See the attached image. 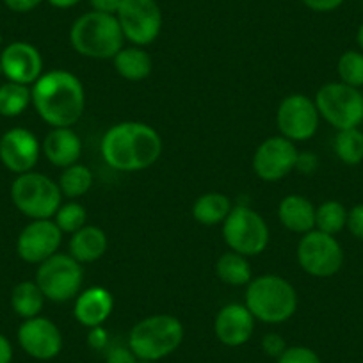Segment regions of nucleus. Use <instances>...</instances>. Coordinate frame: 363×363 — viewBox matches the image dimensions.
<instances>
[{
  "label": "nucleus",
  "instance_id": "f257e3e1",
  "mask_svg": "<svg viewBox=\"0 0 363 363\" xmlns=\"http://www.w3.org/2000/svg\"><path fill=\"white\" fill-rule=\"evenodd\" d=\"M100 152L109 167L135 173L152 167L162 153L159 132L143 121H121L104 134Z\"/></svg>",
  "mask_w": 363,
  "mask_h": 363
},
{
  "label": "nucleus",
  "instance_id": "f03ea898",
  "mask_svg": "<svg viewBox=\"0 0 363 363\" xmlns=\"http://www.w3.org/2000/svg\"><path fill=\"white\" fill-rule=\"evenodd\" d=\"M33 106L38 116L57 127H73L86 109V89L77 75L66 69H52L43 73L30 87Z\"/></svg>",
  "mask_w": 363,
  "mask_h": 363
},
{
  "label": "nucleus",
  "instance_id": "7ed1b4c3",
  "mask_svg": "<svg viewBox=\"0 0 363 363\" xmlns=\"http://www.w3.org/2000/svg\"><path fill=\"white\" fill-rule=\"evenodd\" d=\"M298 303L294 285L278 274H262L246 285L244 305L260 323H287L298 310Z\"/></svg>",
  "mask_w": 363,
  "mask_h": 363
},
{
  "label": "nucleus",
  "instance_id": "20e7f679",
  "mask_svg": "<svg viewBox=\"0 0 363 363\" xmlns=\"http://www.w3.org/2000/svg\"><path fill=\"white\" fill-rule=\"evenodd\" d=\"M69 43L73 50L87 59H114L123 48L125 36L116 15L89 11L73 22L69 29Z\"/></svg>",
  "mask_w": 363,
  "mask_h": 363
},
{
  "label": "nucleus",
  "instance_id": "39448f33",
  "mask_svg": "<svg viewBox=\"0 0 363 363\" xmlns=\"http://www.w3.org/2000/svg\"><path fill=\"white\" fill-rule=\"evenodd\" d=\"M184 324L167 313H155L135 323L128 333V347L138 359L160 362L173 354L184 342Z\"/></svg>",
  "mask_w": 363,
  "mask_h": 363
},
{
  "label": "nucleus",
  "instance_id": "423d86ee",
  "mask_svg": "<svg viewBox=\"0 0 363 363\" xmlns=\"http://www.w3.org/2000/svg\"><path fill=\"white\" fill-rule=\"evenodd\" d=\"M11 200L15 207L30 221L54 219L62 205V193L57 182L38 171L16 174L11 184Z\"/></svg>",
  "mask_w": 363,
  "mask_h": 363
},
{
  "label": "nucleus",
  "instance_id": "0eeeda50",
  "mask_svg": "<svg viewBox=\"0 0 363 363\" xmlns=\"http://www.w3.org/2000/svg\"><path fill=\"white\" fill-rule=\"evenodd\" d=\"M34 281L45 298L54 303H66L82 292L84 267L69 253H55L38 265Z\"/></svg>",
  "mask_w": 363,
  "mask_h": 363
},
{
  "label": "nucleus",
  "instance_id": "6e6552de",
  "mask_svg": "<svg viewBox=\"0 0 363 363\" xmlns=\"http://www.w3.org/2000/svg\"><path fill=\"white\" fill-rule=\"evenodd\" d=\"M315 106L320 118L337 130L363 123V93L344 82H328L317 91Z\"/></svg>",
  "mask_w": 363,
  "mask_h": 363
},
{
  "label": "nucleus",
  "instance_id": "1a4fd4ad",
  "mask_svg": "<svg viewBox=\"0 0 363 363\" xmlns=\"http://www.w3.org/2000/svg\"><path fill=\"white\" fill-rule=\"evenodd\" d=\"M269 226L257 211L246 205L232 208L223 223V239L226 246L244 257H258L269 246Z\"/></svg>",
  "mask_w": 363,
  "mask_h": 363
},
{
  "label": "nucleus",
  "instance_id": "9d476101",
  "mask_svg": "<svg viewBox=\"0 0 363 363\" xmlns=\"http://www.w3.org/2000/svg\"><path fill=\"white\" fill-rule=\"evenodd\" d=\"M299 267L315 278L335 277L344 265V250L335 235L312 230L305 233L298 242Z\"/></svg>",
  "mask_w": 363,
  "mask_h": 363
},
{
  "label": "nucleus",
  "instance_id": "9b49d317",
  "mask_svg": "<svg viewBox=\"0 0 363 363\" xmlns=\"http://www.w3.org/2000/svg\"><path fill=\"white\" fill-rule=\"evenodd\" d=\"M116 18L125 40L134 47L152 45L162 29V11L155 0H123Z\"/></svg>",
  "mask_w": 363,
  "mask_h": 363
},
{
  "label": "nucleus",
  "instance_id": "f8f14e48",
  "mask_svg": "<svg viewBox=\"0 0 363 363\" xmlns=\"http://www.w3.org/2000/svg\"><path fill=\"white\" fill-rule=\"evenodd\" d=\"M320 114L315 102L303 93L285 96L277 111V127L280 135L292 143H305L315 135Z\"/></svg>",
  "mask_w": 363,
  "mask_h": 363
},
{
  "label": "nucleus",
  "instance_id": "ddd939ff",
  "mask_svg": "<svg viewBox=\"0 0 363 363\" xmlns=\"http://www.w3.org/2000/svg\"><path fill=\"white\" fill-rule=\"evenodd\" d=\"M298 155L296 143L284 135H272L262 141L253 153V171L260 180L278 182L296 169Z\"/></svg>",
  "mask_w": 363,
  "mask_h": 363
},
{
  "label": "nucleus",
  "instance_id": "4468645a",
  "mask_svg": "<svg viewBox=\"0 0 363 363\" xmlns=\"http://www.w3.org/2000/svg\"><path fill=\"white\" fill-rule=\"evenodd\" d=\"M65 233L54 219H34L20 232L16 239V253L27 264L40 265L57 253Z\"/></svg>",
  "mask_w": 363,
  "mask_h": 363
},
{
  "label": "nucleus",
  "instance_id": "2eb2a0df",
  "mask_svg": "<svg viewBox=\"0 0 363 363\" xmlns=\"http://www.w3.org/2000/svg\"><path fill=\"white\" fill-rule=\"evenodd\" d=\"M18 344L27 356L40 362H48L62 351V333L54 320L47 317L26 319L18 328Z\"/></svg>",
  "mask_w": 363,
  "mask_h": 363
},
{
  "label": "nucleus",
  "instance_id": "dca6fc26",
  "mask_svg": "<svg viewBox=\"0 0 363 363\" xmlns=\"http://www.w3.org/2000/svg\"><path fill=\"white\" fill-rule=\"evenodd\" d=\"M40 155L41 145L29 128H9L0 138V162L11 173L23 174L34 171Z\"/></svg>",
  "mask_w": 363,
  "mask_h": 363
},
{
  "label": "nucleus",
  "instance_id": "f3484780",
  "mask_svg": "<svg viewBox=\"0 0 363 363\" xmlns=\"http://www.w3.org/2000/svg\"><path fill=\"white\" fill-rule=\"evenodd\" d=\"M0 66L8 80L33 86L43 75V57L34 45L13 41L0 52Z\"/></svg>",
  "mask_w": 363,
  "mask_h": 363
},
{
  "label": "nucleus",
  "instance_id": "a211bd4d",
  "mask_svg": "<svg viewBox=\"0 0 363 363\" xmlns=\"http://www.w3.org/2000/svg\"><path fill=\"white\" fill-rule=\"evenodd\" d=\"M255 317L246 305L230 303L218 312L214 320V333L221 344L228 347H240L247 344L255 333Z\"/></svg>",
  "mask_w": 363,
  "mask_h": 363
},
{
  "label": "nucleus",
  "instance_id": "6ab92c4d",
  "mask_svg": "<svg viewBox=\"0 0 363 363\" xmlns=\"http://www.w3.org/2000/svg\"><path fill=\"white\" fill-rule=\"evenodd\" d=\"M113 310V294L104 287H91L80 292L75 298L73 315H75L77 323L91 330V328L104 326V323L109 319Z\"/></svg>",
  "mask_w": 363,
  "mask_h": 363
},
{
  "label": "nucleus",
  "instance_id": "aec40b11",
  "mask_svg": "<svg viewBox=\"0 0 363 363\" xmlns=\"http://www.w3.org/2000/svg\"><path fill=\"white\" fill-rule=\"evenodd\" d=\"M41 152L55 167H69L79 162L82 155V141L72 127L52 128L43 139Z\"/></svg>",
  "mask_w": 363,
  "mask_h": 363
},
{
  "label": "nucleus",
  "instance_id": "412c9836",
  "mask_svg": "<svg viewBox=\"0 0 363 363\" xmlns=\"http://www.w3.org/2000/svg\"><path fill=\"white\" fill-rule=\"evenodd\" d=\"M278 219L289 232L305 235L315 230V205L303 194H289L278 205Z\"/></svg>",
  "mask_w": 363,
  "mask_h": 363
},
{
  "label": "nucleus",
  "instance_id": "4be33fe9",
  "mask_svg": "<svg viewBox=\"0 0 363 363\" xmlns=\"http://www.w3.org/2000/svg\"><path fill=\"white\" fill-rule=\"evenodd\" d=\"M109 247L106 232L99 226L86 225L69 239L68 253L80 264H93L106 255Z\"/></svg>",
  "mask_w": 363,
  "mask_h": 363
},
{
  "label": "nucleus",
  "instance_id": "5701e85b",
  "mask_svg": "<svg viewBox=\"0 0 363 363\" xmlns=\"http://www.w3.org/2000/svg\"><path fill=\"white\" fill-rule=\"evenodd\" d=\"M118 75L130 82L145 80L152 73L153 61L143 47H123L113 59Z\"/></svg>",
  "mask_w": 363,
  "mask_h": 363
},
{
  "label": "nucleus",
  "instance_id": "b1692460",
  "mask_svg": "<svg viewBox=\"0 0 363 363\" xmlns=\"http://www.w3.org/2000/svg\"><path fill=\"white\" fill-rule=\"evenodd\" d=\"M216 274L219 280L230 287H246L253 280V272L247 257L235 253V251H226L216 262Z\"/></svg>",
  "mask_w": 363,
  "mask_h": 363
},
{
  "label": "nucleus",
  "instance_id": "393cba45",
  "mask_svg": "<svg viewBox=\"0 0 363 363\" xmlns=\"http://www.w3.org/2000/svg\"><path fill=\"white\" fill-rule=\"evenodd\" d=\"M232 208V201L223 193H205L194 201L193 218L203 226L223 225Z\"/></svg>",
  "mask_w": 363,
  "mask_h": 363
},
{
  "label": "nucleus",
  "instance_id": "a878e982",
  "mask_svg": "<svg viewBox=\"0 0 363 363\" xmlns=\"http://www.w3.org/2000/svg\"><path fill=\"white\" fill-rule=\"evenodd\" d=\"M45 296L36 281H20L11 291V308L18 317L33 319L38 317L43 310Z\"/></svg>",
  "mask_w": 363,
  "mask_h": 363
},
{
  "label": "nucleus",
  "instance_id": "bb28decb",
  "mask_svg": "<svg viewBox=\"0 0 363 363\" xmlns=\"http://www.w3.org/2000/svg\"><path fill=\"white\" fill-rule=\"evenodd\" d=\"M33 104V91L30 86L18 82L0 84V116L16 118L27 111Z\"/></svg>",
  "mask_w": 363,
  "mask_h": 363
},
{
  "label": "nucleus",
  "instance_id": "cd10ccee",
  "mask_svg": "<svg viewBox=\"0 0 363 363\" xmlns=\"http://www.w3.org/2000/svg\"><path fill=\"white\" fill-rule=\"evenodd\" d=\"M57 184L62 196H66L68 200H77L93 187V173L87 166L77 162L62 169Z\"/></svg>",
  "mask_w": 363,
  "mask_h": 363
},
{
  "label": "nucleus",
  "instance_id": "c85d7f7f",
  "mask_svg": "<svg viewBox=\"0 0 363 363\" xmlns=\"http://www.w3.org/2000/svg\"><path fill=\"white\" fill-rule=\"evenodd\" d=\"M333 150L338 159L347 166H356L363 160V130L359 127L337 130Z\"/></svg>",
  "mask_w": 363,
  "mask_h": 363
},
{
  "label": "nucleus",
  "instance_id": "c756f323",
  "mask_svg": "<svg viewBox=\"0 0 363 363\" xmlns=\"http://www.w3.org/2000/svg\"><path fill=\"white\" fill-rule=\"evenodd\" d=\"M347 225V208L340 201H324L319 207H315V230L328 233V235H337Z\"/></svg>",
  "mask_w": 363,
  "mask_h": 363
},
{
  "label": "nucleus",
  "instance_id": "7c9ffc66",
  "mask_svg": "<svg viewBox=\"0 0 363 363\" xmlns=\"http://www.w3.org/2000/svg\"><path fill=\"white\" fill-rule=\"evenodd\" d=\"M54 223L59 226L62 233H69L73 235L75 232H79L82 226L87 225V212L84 205H80L79 201L72 200L68 203L61 205L59 211L55 212Z\"/></svg>",
  "mask_w": 363,
  "mask_h": 363
},
{
  "label": "nucleus",
  "instance_id": "2f4dec72",
  "mask_svg": "<svg viewBox=\"0 0 363 363\" xmlns=\"http://www.w3.org/2000/svg\"><path fill=\"white\" fill-rule=\"evenodd\" d=\"M340 82L351 87H363V52L347 50L340 55L337 65Z\"/></svg>",
  "mask_w": 363,
  "mask_h": 363
},
{
  "label": "nucleus",
  "instance_id": "473e14b6",
  "mask_svg": "<svg viewBox=\"0 0 363 363\" xmlns=\"http://www.w3.org/2000/svg\"><path fill=\"white\" fill-rule=\"evenodd\" d=\"M277 363H323L319 354L306 345H291L277 358Z\"/></svg>",
  "mask_w": 363,
  "mask_h": 363
},
{
  "label": "nucleus",
  "instance_id": "72a5a7b5",
  "mask_svg": "<svg viewBox=\"0 0 363 363\" xmlns=\"http://www.w3.org/2000/svg\"><path fill=\"white\" fill-rule=\"evenodd\" d=\"M106 363H138V356L134 354L128 344H109L106 349Z\"/></svg>",
  "mask_w": 363,
  "mask_h": 363
},
{
  "label": "nucleus",
  "instance_id": "f704fd0d",
  "mask_svg": "<svg viewBox=\"0 0 363 363\" xmlns=\"http://www.w3.org/2000/svg\"><path fill=\"white\" fill-rule=\"evenodd\" d=\"M345 228L349 230L352 237L358 240H363V203L354 205L347 211V225Z\"/></svg>",
  "mask_w": 363,
  "mask_h": 363
},
{
  "label": "nucleus",
  "instance_id": "c9c22d12",
  "mask_svg": "<svg viewBox=\"0 0 363 363\" xmlns=\"http://www.w3.org/2000/svg\"><path fill=\"white\" fill-rule=\"evenodd\" d=\"M287 349V344H285L284 337L278 333H267L262 338V351L265 352L271 358H278L281 352Z\"/></svg>",
  "mask_w": 363,
  "mask_h": 363
},
{
  "label": "nucleus",
  "instance_id": "e433bc0d",
  "mask_svg": "<svg viewBox=\"0 0 363 363\" xmlns=\"http://www.w3.org/2000/svg\"><path fill=\"white\" fill-rule=\"evenodd\" d=\"M87 344H89L91 349H95V351H106L111 344L109 333H107L106 328L104 326L91 328L89 335H87Z\"/></svg>",
  "mask_w": 363,
  "mask_h": 363
},
{
  "label": "nucleus",
  "instance_id": "4c0bfd02",
  "mask_svg": "<svg viewBox=\"0 0 363 363\" xmlns=\"http://www.w3.org/2000/svg\"><path fill=\"white\" fill-rule=\"evenodd\" d=\"M301 2L315 13H331L344 4V0H301Z\"/></svg>",
  "mask_w": 363,
  "mask_h": 363
},
{
  "label": "nucleus",
  "instance_id": "58836bf2",
  "mask_svg": "<svg viewBox=\"0 0 363 363\" xmlns=\"http://www.w3.org/2000/svg\"><path fill=\"white\" fill-rule=\"evenodd\" d=\"M43 0H4V6L13 13H30L41 4Z\"/></svg>",
  "mask_w": 363,
  "mask_h": 363
},
{
  "label": "nucleus",
  "instance_id": "ea45409f",
  "mask_svg": "<svg viewBox=\"0 0 363 363\" xmlns=\"http://www.w3.org/2000/svg\"><path fill=\"white\" fill-rule=\"evenodd\" d=\"M123 0H89L93 11L107 13V15H116Z\"/></svg>",
  "mask_w": 363,
  "mask_h": 363
},
{
  "label": "nucleus",
  "instance_id": "a19ab883",
  "mask_svg": "<svg viewBox=\"0 0 363 363\" xmlns=\"http://www.w3.org/2000/svg\"><path fill=\"white\" fill-rule=\"evenodd\" d=\"M319 164L317 157L313 153H299L298 162H296V169L301 171V173H313Z\"/></svg>",
  "mask_w": 363,
  "mask_h": 363
},
{
  "label": "nucleus",
  "instance_id": "79ce46f5",
  "mask_svg": "<svg viewBox=\"0 0 363 363\" xmlns=\"http://www.w3.org/2000/svg\"><path fill=\"white\" fill-rule=\"evenodd\" d=\"M13 344L6 335L0 333V363H11L13 362Z\"/></svg>",
  "mask_w": 363,
  "mask_h": 363
},
{
  "label": "nucleus",
  "instance_id": "37998d69",
  "mask_svg": "<svg viewBox=\"0 0 363 363\" xmlns=\"http://www.w3.org/2000/svg\"><path fill=\"white\" fill-rule=\"evenodd\" d=\"M47 2L57 9H69V8H75V6H79L82 0H47Z\"/></svg>",
  "mask_w": 363,
  "mask_h": 363
},
{
  "label": "nucleus",
  "instance_id": "c03bdc74",
  "mask_svg": "<svg viewBox=\"0 0 363 363\" xmlns=\"http://www.w3.org/2000/svg\"><path fill=\"white\" fill-rule=\"evenodd\" d=\"M356 43H358L359 52H363V23L358 27V33H356Z\"/></svg>",
  "mask_w": 363,
  "mask_h": 363
},
{
  "label": "nucleus",
  "instance_id": "a18cd8bd",
  "mask_svg": "<svg viewBox=\"0 0 363 363\" xmlns=\"http://www.w3.org/2000/svg\"><path fill=\"white\" fill-rule=\"evenodd\" d=\"M138 363H159V362H146V359H139Z\"/></svg>",
  "mask_w": 363,
  "mask_h": 363
},
{
  "label": "nucleus",
  "instance_id": "49530a36",
  "mask_svg": "<svg viewBox=\"0 0 363 363\" xmlns=\"http://www.w3.org/2000/svg\"><path fill=\"white\" fill-rule=\"evenodd\" d=\"M0 47H2V33H0Z\"/></svg>",
  "mask_w": 363,
  "mask_h": 363
},
{
  "label": "nucleus",
  "instance_id": "de8ad7c7",
  "mask_svg": "<svg viewBox=\"0 0 363 363\" xmlns=\"http://www.w3.org/2000/svg\"><path fill=\"white\" fill-rule=\"evenodd\" d=\"M2 75H4V73H2V66H0V77H2Z\"/></svg>",
  "mask_w": 363,
  "mask_h": 363
},
{
  "label": "nucleus",
  "instance_id": "09e8293b",
  "mask_svg": "<svg viewBox=\"0 0 363 363\" xmlns=\"http://www.w3.org/2000/svg\"><path fill=\"white\" fill-rule=\"evenodd\" d=\"M362 125H363V123H362Z\"/></svg>",
  "mask_w": 363,
  "mask_h": 363
}]
</instances>
